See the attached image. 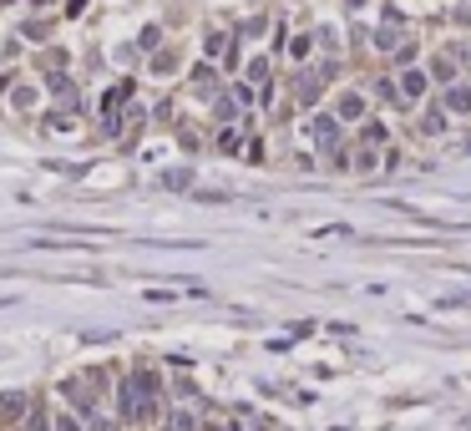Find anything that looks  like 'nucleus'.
Wrapping results in <instances>:
<instances>
[{"label": "nucleus", "mask_w": 471, "mask_h": 431, "mask_svg": "<svg viewBox=\"0 0 471 431\" xmlns=\"http://www.w3.org/2000/svg\"><path fill=\"white\" fill-rule=\"evenodd\" d=\"M87 431H112V426H106V421H92V426H87Z\"/></svg>", "instance_id": "nucleus-10"}, {"label": "nucleus", "mask_w": 471, "mask_h": 431, "mask_svg": "<svg viewBox=\"0 0 471 431\" xmlns=\"http://www.w3.org/2000/svg\"><path fill=\"white\" fill-rule=\"evenodd\" d=\"M421 92H426V76H421V71H405V76H400V92H395V97H411V102H416Z\"/></svg>", "instance_id": "nucleus-2"}, {"label": "nucleus", "mask_w": 471, "mask_h": 431, "mask_svg": "<svg viewBox=\"0 0 471 431\" xmlns=\"http://www.w3.org/2000/svg\"><path fill=\"white\" fill-rule=\"evenodd\" d=\"M446 107H451V112H471V92L466 86H451V92H446Z\"/></svg>", "instance_id": "nucleus-5"}, {"label": "nucleus", "mask_w": 471, "mask_h": 431, "mask_svg": "<svg viewBox=\"0 0 471 431\" xmlns=\"http://www.w3.org/2000/svg\"><path fill=\"white\" fill-rule=\"evenodd\" d=\"M26 411V396H0V421H15Z\"/></svg>", "instance_id": "nucleus-4"}, {"label": "nucleus", "mask_w": 471, "mask_h": 431, "mask_svg": "<svg viewBox=\"0 0 471 431\" xmlns=\"http://www.w3.org/2000/svg\"><path fill=\"white\" fill-rule=\"evenodd\" d=\"M314 97H319V81H314V76H304V86H299V102H304V107H309Z\"/></svg>", "instance_id": "nucleus-6"}, {"label": "nucleus", "mask_w": 471, "mask_h": 431, "mask_svg": "<svg viewBox=\"0 0 471 431\" xmlns=\"http://www.w3.org/2000/svg\"><path fill=\"white\" fill-rule=\"evenodd\" d=\"M122 411L132 416V421L153 411V376H132V381L122 385Z\"/></svg>", "instance_id": "nucleus-1"}, {"label": "nucleus", "mask_w": 471, "mask_h": 431, "mask_svg": "<svg viewBox=\"0 0 471 431\" xmlns=\"http://www.w3.org/2000/svg\"><path fill=\"white\" fill-rule=\"evenodd\" d=\"M335 137H339V127H335L330 117H319V122H314V142H319V147H335Z\"/></svg>", "instance_id": "nucleus-3"}, {"label": "nucleus", "mask_w": 471, "mask_h": 431, "mask_svg": "<svg viewBox=\"0 0 471 431\" xmlns=\"http://www.w3.org/2000/svg\"><path fill=\"white\" fill-rule=\"evenodd\" d=\"M360 137H365L370 147H380V142H385V127H380V122H370V127H365V132H360Z\"/></svg>", "instance_id": "nucleus-7"}, {"label": "nucleus", "mask_w": 471, "mask_h": 431, "mask_svg": "<svg viewBox=\"0 0 471 431\" xmlns=\"http://www.w3.org/2000/svg\"><path fill=\"white\" fill-rule=\"evenodd\" d=\"M51 92H56L61 102H71V81H66V76H56V81H51Z\"/></svg>", "instance_id": "nucleus-8"}, {"label": "nucleus", "mask_w": 471, "mask_h": 431, "mask_svg": "<svg viewBox=\"0 0 471 431\" xmlns=\"http://www.w3.org/2000/svg\"><path fill=\"white\" fill-rule=\"evenodd\" d=\"M360 107H365L360 97H345V102H339V112H345V117H360Z\"/></svg>", "instance_id": "nucleus-9"}]
</instances>
